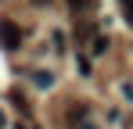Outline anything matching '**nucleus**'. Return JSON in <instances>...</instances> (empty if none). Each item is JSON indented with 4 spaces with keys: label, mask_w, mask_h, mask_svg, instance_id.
<instances>
[{
    "label": "nucleus",
    "mask_w": 133,
    "mask_h": 129,
    "mask_svg": "<svg viewBox=\"0 0 133 129\" xmlns=\"http://www.w3.org/2000/svg\"><path fill=\"white\" fill-rule=\"evenodd\" d=\"M18 43H22V29H18L15 22L0 18V47H7V50H15Z\"/></svg>",
    "instance_id": "nucleus-1"
},
{
    "label": "nucleus",
    "mask_w": 133,
    "mask_h": 129,
    "mask_svg": "<svg viewBox=\"0 0 133 129\" xmlns=\"http://www.w3.org/2000/svg\"><path fill=\"white\" fill-rule=\"evenodd\" d=\"M68 7H72V11H79V15H87V11L97 7V0H68Z\"/></svg>",
    "instance_id": "nucleus-2"
},
{
    "label": "nucleus",
    "mask_w": 133,
    "mask_h": 129,
    "mask_svg": "<svg viewBox=\"0 0 133 129\" xmlns=\"http://www.w3.org/2000/svg\"><path fill=\"white\" fill-rule=\"evenodd\" d=\"M90 50H94V54H104V50H108V40H104V36H94V47H90Z\"/></svg>",
    "instance_id": "nucleus-3"
},
{
    "label": "nucleus",
    "mask_w": 133,
    "mask_h": 129,
    "mask_svg": "<svg viewBox=\"0 0 133 129\" xmlns=\"http://www.w3.org/2000/svg\"><path fill=\"white\" fill-rule=\"evenodd\" d=\"M122 7H126V22L133 25V0H122Z\"/></svg>",
    "instance_id": "nucleus-4"
},
{
    "label": "nucleus",
    "mask_w": 133,
    "mask_h": 129,
    "mask_svg": "<svg viewBox=\"0 0 133 129\" xmlns=\"http://www.w3.org/2000/svg\"><path fill=\"white\" fill-rule=\"evenodd\" d=\"M32 4H36V7H43V4H50V0H32Z\"/></svg>",
    "instance_id": "nucleus-5"
},
{
    "label": "nucleus",
    "mask_w": 133,
    "mask_h": 129,
    "mask_svg": "<svg viewBox=\"0 0 133 129\" xmlns=\"http://www.w3.org/2000/svg\"><path fill=\"white\" fill-rule=\"evenodd\" d=\"M0 129H4V111H0Z\"/></svg>",
    "instance_id": "nucleus-6"
},
{
    "label": "nucleus",
    "mask_w": 133,
    "mask_h": 129,
    "mask_svg": "<svg viewBox=\"0 0 133 129\" xmlns=\"http://www.w3.org/2000/svg\"><path fill=\"white\" fill-rule=\"evenodd\" d=\"M15 129H29V126H15Z\"/></svg>",
    "instance_id": "nucleus-7"
},
{
    "label": "nucleus",
    "mask_w": 133,
    "mask_h": 129,
    "mask_svg": "<svg viewBox=\"0 0 133 129\" xmlns=\"http://www.w3.org/2000/svg\"><path fill=\"white\" fill-rule=\"evenodd\" d=\"M83 129H94V126H83Z\"/></svg>",
    "instance_id": "nucleus-8"
}]
</instances>
